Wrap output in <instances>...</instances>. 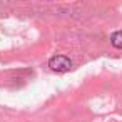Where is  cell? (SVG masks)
Here are the masks:
<instances>
[{
    "label": "cell",
    "instance_id": "cell-1",
    "mask_svg": "<svg viewBox=\"0 0 122 122\" xmlns=\"http://www.w3.org/2000/svg\"><path fill=\"white\" fill-rule=\"evenodd\" d=\"M49 67L54 70V72H69L72 69V60L65 55H54L50 60H49Z\"/></svg>",
    "mask_w": 122,
    "mask_h": 122
},
{
    "label": "cell",
    "instance_id": "cell-2",
    "mask_svg": "<svg viewBox=\"0 0 122 122\" xmlns=\"http://www.w3.org/2000/svg\"><path fill=\"white\" fill-rule=\"evenodd\" d=\"M110 44L115 47V49H122V30H117L112 34L110 37Z\"/></svg>",
    "mask_w": 122,
    "mask_h": 122
}]
</instances>
